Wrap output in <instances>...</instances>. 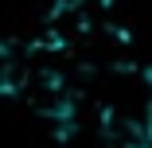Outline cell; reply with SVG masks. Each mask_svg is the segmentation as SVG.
<instances>
[{
  "instance_id": "cell-1",
  "label": "cell",
  "mask_w": 152,
  "mask_h": 148,
  "mask_svg": "<svg viewBox=\"0 0 152 148\" xmlns=\"http://www.w3.org/2000/svg\"><path fill=\"white\" fill-rule=\"evenodd\" d=\"M27 78H31V66L23 63V55L0 39V94H12V90H23Z\"/></svg>"
}]
</instances>
